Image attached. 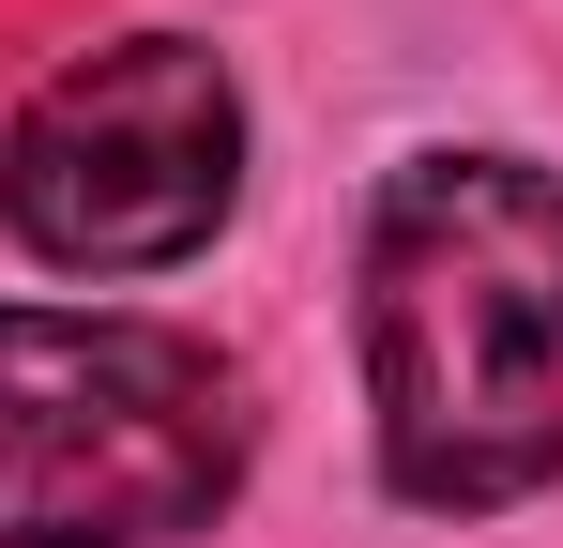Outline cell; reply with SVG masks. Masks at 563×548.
<instances>
[{
  "label": "cell",
  "instance_id": "cell-2",
  "mask_svg": "<svg viewBox=\"0 0 563 548\" xmlns=\"http://www.w3.org/2000/svg\"><path fill=\"white\" fill-rule=\"evenodd\" d=\"M244 487V381L168 320L0 305V548H168Z\"/></svg>",
  "mask_w": 563,
  "mask_h": 548
},
{
  "label": "cell",
  "instance_id": "cell-3",
  "mask_svg": "<svg viewBox=\"0 0 563 548\" xmlns=\"http://www.w3.org/2000/svg\"><path fill=\"white\" fill-rule=\"evenodd\" d=\"M244 198V91L198 31H122L15 107L0 213L62 274H168Z\"/></svg>",
  "mask_w": 563,
  "mask_h": 548
},
{
  "label": "cell",
  "instance_id": "cell-1",
  "mask_svg": "<svg viewBox=\"0 0 563 548\" xmlns=\"http://www.w3.org/2000/svg\"><path fill=\"white\" fill-rule=\"evenodd\" d=\"M366 412L427 518L563 472V183L518 153H411L366 213Z\"/></svg>",
  "mask_w": 563,
  "mask_h": 548
}]
</instances>
